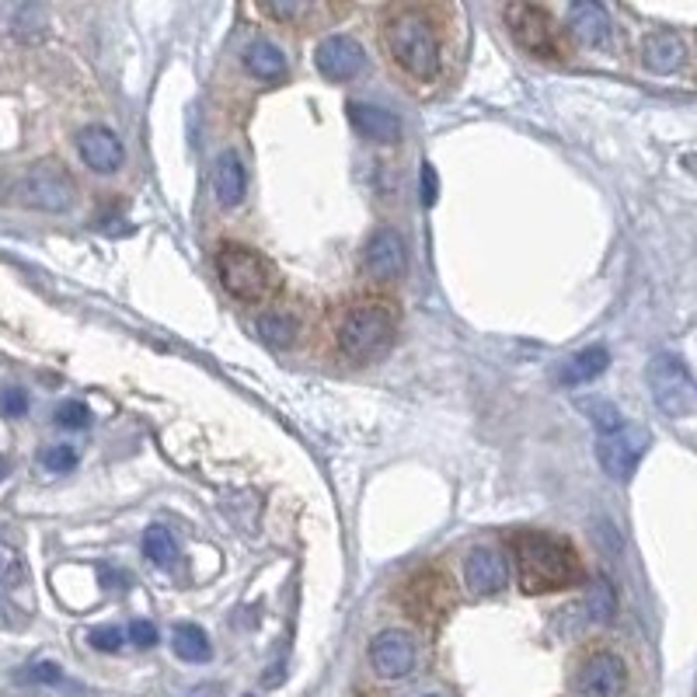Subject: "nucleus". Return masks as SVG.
Masks as SVG:
<instances>
[{
    "label": "nucleus",
    "mask_w": 697,
    "mask_h": 697,
    "mask_svg": "<svg viewBox=\"0 0 697 697\" xmlns=\"http://www.w3.org/2000/svg\"><path fill=\"white\" fill-rule=\"evenodd\" d=\"M454 21L457 8L450 4H391L381 11V53L412 91L426 95L450 77L457 53Z\"/></svg>",
    "instance_id": "obj_1"
},
{
    "label": "nucleus",
    "mask_w": 697,
    "mask_h": 697,
    "mask_svg": "<svg viewBox=\"0 0 697 697\" xmlns=\"http://www.w3.org/2000/svg\"><path fill=\"white\" fill-rule=\"evenodd\" d=\"M509 554L517 562L520 590L527 596L575 590L586 579L583 558H579L572 541L554 538L548 530H517L509 538Z\"/></svg>",
    "instance_id": "obj_2"
},
{
    "label": "nucleus",
    "mask_w": 697,
    "mask_h": 697,
    "mask_svg": "<svg viewBox=\"0 0 697 697\" xmlns=\"http://www.w3.org/2000/svg\"><path fill=\"white\" fill-rule=\"evenodd\" d=\"M398 335V308L387 297H353L335 314V348L348 363H377L391 353Z\"/></svg>",
    "instance_id": "obj_3"
},
{
    "label": "nucleus",
    "mask_w": 697,
    "mask_h": 697,
    "mask_svg": "<svg viewBox=\"0 0 697 697\" xmlns=\"http://www.w3.org/2000/svg\"><path fill=\"white\" fill-rule=\"evenodd\" d=\"M638 666L632 653L611 638H596L575 653L569 666V690L575 697H632Z\"/></svg>",
    "instance_id": "obj_4"
},
{
    "label": "nucleus",
    "mask_w": 697,
    "mask_h": 697,
    "mask_svg": "<svg viewBox=\"0 0 697 697\" xmlns=\"http://www.w3.org/2000/svg\"><path fill=\"white\" fill-rule=\"evenodd\" d=\"M217 275L220 287L248 308H266L283 290V275L266 259L259 248L227 241L217 251Z\"/></svg>",
    "instance_id": "obj_5"
},
{
    "label": "nucleus",
    "mask_w": 697,
    "mask_h": 697,
    "mask_svg": "<svg viewBox=\"0 0 697 697\" xmlns=\"http://www.w3.org/2000/svg\"><path fill=\"white\" fill-rule=\"evenodd\" d=\"M502 18H506L509 35H513V42L530 60L565 63L572 56L569 32L558 25V18L548 8H541V4H506Z\"/></svg>",
    "instance_id": "obj_6"
},
{
    "label": "nucleus",
    "mask_w": 697,
    "mask_h": 697,
    "mask_svg": "<svg viewBox=\"0 0 697 697\" xmlns=\"http://www.w3.org/2000/svg\"><path fill=\"white\" fill-rule=\"evenodd\" d=\"M394 600H398L405 617H412L418 624H439L457 607V586H454L450 572H444L439 565H423L402 579Z\"/></svg>",
    "instance_id": "obj_7"
},
{
    "label": "nucleus",
    "mask_w": 697,
    "mask_h": 697,
    "mask_svg": "<svg viewBox=\"0 0 697 697\" xmlns=\"http://www.w3.org/2000/svg\"><path fill=\"white\" fill-rule=\"evenodd\" d=\"M18 199H21V206L39 209V214H66V209L77 202V185L63 160L42 157L21 175Z\"/></svg>",
    "instance_id": "obj_8"
},
{
    "label": "nucleus",
    "mask_w": 697,
    "mask_h": 697,
    "mask_svg": "<svg viewBox=\"0 0 697 697\" xmlns=\"http://www.w3.org/2000/svg\"><path fill=\"white\" fill-rule=\"evenodd\" d=\"M648 391H653V402L663 415L669 418H687L694 412V377L680 356L659 353L645 370Z\"/></svg>",
    "instance_id": "obj_9"
},
{
    "label": "nucleus",
    "mask_w": 697,
    "mask_h": 697,
    "mask_svg": "<svg viewBox=\"0 0 697 697\" xmlns=\"http://www.w3.org/2000/svg\"><path fill=\"white\" fill-rule=\"evenodd\" d=\"M366 659L377 680H405L418 663V642L408 627H384L366 645Z\"/></svg>",
    "instance_id": "obj_10"
},
{
    "label": "nucleus",
    "mask_w": 697,
    "mask_h": 697,
    "mask_svg": "<svg viewBox=\"0 0 697 697\" xmlns=\"http://www.w3.org/2000/svg\"><path fill=\"white\" fill-rule=\"evenodd\" d=\"M408 269V248L405 238L394 227H377L363 245V275L377 287L398 283Z\"/></svg>",
    "instance_id": "obj_11"
},
{
    "label": "nucleus",
    "mask_w": 697,
    "mask_h": 697,
    "mask_svg": "<svg viewBox=\"0 0 697 697\" xmlns=\"http://www.w3.org/2000/svg\"><path fill=\"white\" fill-rule=\"evenodd\" d=\"M314 66L324 81H353L363 70V45L353 35H324L314 50Z\"/></svg>",
    "instance_id": "obj_12"
},
{
    "label": "nucleus",
    "mask_w": 697,
    "mask_h": 697,
    "mask_svg": "<svg viewBox=\"0 0 697 697\" xmlns=\"http://www.w3.org/2000/svg\"><path fill=\"white\" fill-rule=\"evenodd\" d=\"M565 32L583 42L586 50H607L614 42V21L596 0H575L565 8Z\"/></svg>",
    "instance_id": "obj_13"
},
{
    "label": "nucleus",
    "mask_w": 697,
    "mask_h": 697,
    "mask_svg": "<svg viewBox=\"0 0 697 697\" xmlns=\"http://www.w3.org/2000/svg\"><path fill=\"white\" fill-rule=\"evenodd\" d=\"M642 454H645V433L627 429V426L611 433V436H600V444H596L600 468L611 478H621V481L635 475Z\"/></svg>",
    "instance_id": "obj_14"
},
{
    "label": "nucleus",
    "mask_w": 697,
    "mask_h": 697,
    "mask_svg": "<svg viewBox=\"0 0 697 697\" xmlns=\"http://www.w3.org/2000/svg\"><path fill=\"white\" fill-rule=\"evenodd\" d=\"M506 579H509V569H506L502 551L478 544V548L468 551V558H464V586L471 590V596L485 600V596L502 593Z\"/></svg>",
    "instance_id": "obj_15"
},
{
    "label": "nucleus",
    "mask_w": 697,
    "mask_h": 697,
    "mask_svg": "<svg viewBox=\"0 0 697 697\" xmlns=\"http://www.w3.org/2000/svg\"><path fill=\"white\" fill-rule=\"evenodd\" d=\"M77 154L95 175H115L126 165V147L108 126H84L77 133Z\"/></svg>",
    "instance_id": "obj_16"
},
{
    "label": "nucleus",
    "mask_w": 697,
    "mask_h": 697,
    "mask_svg": "<svg viewBox=\"0 0 697 697\" xmlns=\"http://www.w3.org/2000/svg\"><path fill=\"white\" fill-rule=\"evenodd\" d=\"M638 56H642L645 70H653V74H659V77H669V74H680V70L687 66V42L677 32L656 29V32H648L642 39Z\"/></svg>",
    "instance_id": "obj_17"
},
{
    "label": "nucleus",
    "mask_w": 697,
    "mask_h": 697,
    "mask_svg": "<svg viewBox=\"0 0 697 697\" xmlns=\"http://www.w3.org/2000/svg\"><path fill=\"white\" fill-rule=\"evenodd\" d=\"M348 112V123H353V129L370 139V144H381V147H391L402 139V119L394 115L391 108L384 105H374V102H348L345 105Z\"/></svg>",
    "instance_id": "obj_18"
},
{
    "label": "nucleus",
    "mask_w": 697,
    "mask_h": 697,
    "mask_svg": "<svg viewBox=\"0 0 697 697\" xmlns=\"http://www.w3.org/2000/svg\"><path fill=\"white\" fill-rule=\"evenodd\" d=\"M214 196L223 209H235L245 202L248 196V171H245V160L238 157V150H223L217 157V168H214Z\"/></svg>",
    "instance_id": "obj_19"
},
{
    "label": "nucleus",
    "mask_w": 697,
    "mask_h": 697,
    "mask_svg": "<svg viewBox=\"0 0 697 697\" xmlns=\"http://www.w3.org/2000/svg\"><path fill=\"white\" fill-rule=\"evenodd\" d=\"M348 8H324V4H290V0H279V4H259V14L279 21V25L290 29H321V18H339Z\"/></svg>",
    "instance_id": "obj_20"
},
{
    "label": "nucleus",
    "mask_w": 697,
    "mask_h": 697,
    "mask_svg": "<svg viewBox=\"0 0 697 697\" xmlns=\"http://www.w3.org/2000/svg\"><path fill=\"white\" fill-rule=\"evenodd\" d=\"M611 366V353L603 345H590V348H579L575 356H569L558 370V384L565 387H583L590 381H596L603 370Z\"/></svg>",
    "instance_id": "obj_21"
},
{
    "label": "nucleus",
    "mask_w": 697,
    "mask_h": 697,
    "mask_svg": "<svg viewBox=\"0 0 697 697\" xmlns=\"http://www.w3.org/2000/svg\"><path fill=\"white\" fill-rule=\"evenodd\" d=\"M245 70L254 81H266V84L287 81V56H283V50H279L275 42L254 39L245 50Z\"/></svg>",
    "instance_id": "obj_22"
},
{
    "label": "nucleus",
    "mask_w": 697,
    "mask_h": 697,
    "mask_svg": "<svg viewBox=\"0 0 697 697\" xmlns=\"http://www.w3.org/2000/svg\"><path fill=\"white\" fill-rule=\"evenodd\" d=\"M300 332H304V321H300L297 311L290 308H269L259 314V335L269 342V345H279V348H290Z\"/></svg>",
    "instance_id": "obj_23"
},
{
    "label": "nucleus",
    "mask_w": 697,
    "mask_h": 697,
    "mask_svg": "<svg viewBox=\"0 0 697 697\" xmlns=\"http://www.w3.org/2000/svg\"><path fill=\"white\" fill-rule=\"evenodd\" d=\"M171 648H175V656L185 659V663H206L209 656H214V645H209V635L202 632L199 624H193V621L175 624V632H171Z\"/></svg>",
    "instance_id": "obj_24"
},
{
    "label": "nucleus",
    "mask_w": 697,
    "mask_h": 697,
    "mask_svg": "<svg viewBox=\"0 0 697 697\" xmlns=\"http://www.w3.org/2000/svg\"><path fill=\"white\" fill-rule=\"evenodd\" d=\"M144 554L150 558L154 565H171L175 558H178V544H175V538H171V530L168 527H147L144 530Z\"/></svg>",
    "instance_id": "obj_25"
},
{
    "label": "nucleus",
    "mask_w": 697,
    "mask_h": 697,
    "mask_svg": "<svg viewBox=\"0 0 697 697\" xmlns=\"http://www.w3.org/2000/svg\"><path fill=\"white\" fill-rule=\"evenodd\" d=\"M586 614L596 624L614 621V614H617V596H614V586L607 583V579H596V583L586 590Z\"/></svg>",
    "instance_id": "obj_26"
},
{
    "label": "nucleus",
    "mask_w": 697,
    "mask_h": 697,
    "mask_svg": "<svg viewBox=\"0 0 697 697\" xmlns=\"http://www.w3.org/2000/svg\"><path fill=\"white\" fill-rule=\"evenodd\" d=\"M583 408L590 412V418H593V426L600 429V436H611V433L624 429L621 408L614 402H607V398H590V402H583Z\"/></svg>",
    "instance_id": "obj_27"
},
{
    "label": "nucleus",
    "mask_w": 697,
    "mask_h": 697,
    "mask_svg": "<svg viewBox=\"0 0 697 697\" xmlns=\"http://www.w3.org/2000/svg\"><path fill=\"white\" fill-rule=\"evenodd\" d=\"M39 460H42V468H45V471H56V475H63V471H74V468H77V450L70 447V444L42 447Z\"/></svg>",
    "instance_id": "obj_28"
},
{
    "label": "nucleus",
    "mask_w": 697,
    "mask_h": 697,
    "mask_svg": "<svg viewBox=\"0 0 697 697\" xmlns=\"http://www.w3.org/2000/svg\"><path fill=\"white\" fill-rule=\"evenodd\" d=\"M56 423L63 429H87L91 426V412H87L84 402H63L56 408Z\"/></svg>",
    "instance_id": "obj_29"
},
{
    "label": "nucleus",
    "mask_w": 697,
    "mask_h": 697,
    "mask_svg": "<svg viewBox=\"0 0 697 697\" xmlns=\"http://www.w3.org/2000/svg\"><path fill=\"white\" fill-rule=\"evenodd\" d=\"M87 642H91V648H98V653H119L126 635H123V627L105 624V627H95V632L87 635Z\"/></svg>",
    "instance_id": "obj_30"
},
{
    "label": "nucleus",
    "mask_w": 697,
    "mask_h": 697,
    "mask_svg": "<svg viewBox=\"0 0 697 697\" xmlns=\"http://www.w3.org/2000/svg\"><path fill=\"white\" fill-rule=\"evenodd\" d=\"M0 572H4L8 590L25 586V565H21V558L14 551H8V548H0Z\"/></svg>",
    "instance_id": "obj_31"
},
{
    "label": "nucleus",
    "mask_w": 697,
    "mask_h": 697,
    "mask_svg": "<svg viewBox=\"0 0 697 697\" xmlns=\"http://www.w3.org/2000/svg\"><path fill=\"white\" fill-rule=\"evenodd\" d=\"M0 412H4L8 418H21L29 412V394L21 387H4L0 391Z\"/></svg>",
    "instance_id": "obj_32"
},
{
    "label": "nucleus",
    "mask_w": 697,
    "mask_h": 697,
    "mask_svg": "<svg viewBox=\"0 0 697 697\" xmlns=\"http://www.w3.org/2000/svg\"><path fill=\"white\" fill-rule=\"evenodd\" d=\"M129 638H133V645H139V648H154L157 645V627L150 624V621H133L129 624Z\"/></svg>",
    "instance_id": "obj_33"
},
{
    "label": "nucleus",
    "mask_w": 697,
    "mask_h": 697,
    "mask_svg": "<svg viewBox=\"0 0 697 697\" xmlns=\"http://www.w3.org/2000/svg\"><path fill=\"white\" fill-rule=\"evenodd\" d=\"M29 677H32V680H39V684H60L63 673H60V666H56V663H35Z\"/></svg>",
    "instance_id": "obj_34"
},
{
    "label": "nucleus",
    "mask_w": 697,
    "mask_h": 697,
    "mask_svg": "<svg viewBox=\"0 0 697 697\" xmlns=\"http://www.w3.org/2000/svg\"><path fill=\"white\" fill-rule=\"evenodd\" d=\"M436 193H439V185H436V168L426 165V168H423V202L433 206V202H436Z\"/></svg>",
    "instance_id": "obj_35"
},
{
    "label": "nucleus",
    "mask_w": 697,
    "mask_h": 697,
    "mask_svg": "<svg viewBox=\"0 0 697 697\" xmlns=\"http://www.w3.org/2000/svg\"><path fill=\"white\" fill-rule=\"evenodd\" d=\"M4 478H8V460L0 457V481H4Z\"/></svg>",
    "instance_id": "obj_36"
},
{
    "label": "nucleus",
    "mask_w": 697,
    "mask_h": 697,
    "mask_svg": "<svg viewBox=\"0 0 697 697\" xmlns=\"http://www.w3.org/2000/svg\"><path fill=\"white\" fill-rule=\"evenodd\" d=\"M423 697H439V694H423Z\"/></svg>",
    "instance_id": "obj_37"
}]
</instances>
